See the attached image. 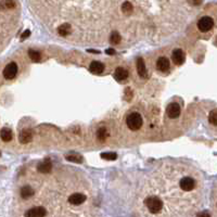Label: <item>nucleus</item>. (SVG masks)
I'll return each mask as SVG.
<instances>
[{
	"label": "nucleus",
	"instance_id": "1",
	"mask_svg": "<svg viewBox=\"0 0 217 217\" xmlns=\"http://www.w3.org/2000/svg\"><path fill=\"white\" fill-rule=\"evenodd\" d=\"M144 204H146L147 209H148L149 211H150L151 213H153V214L159 213V212L163 209V205H164L163 201H162L160 198L154 197V196L147 198L146 201H144Z\"/></svg>",
	"mask_w": 217,
	"mask_h": 217
},
{
	"label": "nucleus",
	"instance_id": "2",
	"mask_svg": "<svg viewBox=\"0 0 217 217\" xmlns=\"http://www.w3.org/2000/svg\"><path fill=\"white\" fill-rule=\"evenodd\" d=\"M126 123L130 130H138L142 126V117L138 112H133L127 116Z\"/></svg>",
	"mask_w": 217,
	"mask_h": 217
},
{
	"label": "nucleus",
	"instance_id": "3",
	"mask_svg": "<svg viewBox=\"0 0 217 217\" xmlns=\"http://www.w3.org/2000/svg\"><path fill=\"white\" fill-rule=\"evenodd\" d=\"M213 26H214V21L210 16H203L198 22V28L203 33L209 32L210 29H212Z\"/></svg>",
	"mask_w": 217,
	"mask_h": 217
},
{
	"label": "nucleus",
	"instance_id": "4",
	"mask_svg": "<svg viewBox=\"0 0 217 217\" xmlns=\"http://www.w3.org/2000/svg\"><path fill=\"white\" fill-rule=\"evenodd\" d=\"M17 74V65L14 62H11L4 67L3 70V77L6 79H13Z\"/></svg>",
	"mask_w": 217,
	"mask_h": 217
},
{
	"label": "nucleus",
	"instance_id": "5",
	"mask_svg": "<svg viewBox=\"0 0 217 217\" xmlns=\"http://www.w3.org/2000/svg\"><path fill=\"white\" fill-rule=\"evenodd\" d=\"M180 188L183 190V191H191V190L194 189L196 187V181H194L193 178L191 177H183L180 180Z\"/></svg>",
	"mask_w": 217,
	"mask_h": 217
},
{
	"label": "nucleus",
	"instance_id": "6",
	"mask_svg": "<svg viewBox=\"0 0 217 217\" xmlns=\"http://www.w3.org/2000/svg\"><path fill=\"white\" fill-rule=\"evenodd\" d=\"M166 113L168 117L177 118L180 115V106L178 103H170L166 108Z\"/></svg>",
	"mask_w": 217,
	"mask_h": 217
},
{
	"label": "nucleus",
	"instance_id": "7",
	"mask_svg": "<svg viewBox=\"0 0 217 217\" xmlns=\"http://www.w3.org/2000/svg\"><path fill=\"white\" fill-rule=\"evenodd\" d=\"M173 61L176 65H181L186 60V56H185V52L183 51L181 49H175L173 51Z\"/></svg>",
	"mask_w": 217,
	"mask_h": 217
},
{
	"label": "nucleus",
	"instance_id": "8",
	"mask_svg": "<svg viewBox=\"0 0 217 217\" xmlns=\"http://www.w3.org/2000/svg\"><path fill=\"white\" fill-rule=\"evenodd\" d=\"M47 215V212L43 207L41 206H35L33 209L28 210L27 212L25 213V216H30V217H40V216H46Z\"/></svg>",
	"mask_w": 217,
	"mask_h": 217
},
{
	"label": "nucleus",
	"instance_id": "9",
	"mask_svg": "<svg viewBox=\"0 0 217 217\" xmlns=\"http://www.w3.org/2000/svg\"><path fill=\"white\" fill-rule=\"evenodd\" d=\"M87 197L83 193H73L72 196H70L69 201L71 204L73 205H79L82 203H84L86 201Z\"/></svg>",
	"mask_w": 217,
	"mask_h": 217
},
{
	"label": "nucleus",
	"instance_id": "10",
	"mask_svg": "<svg viewBox=\"0 0 217 217\" xmlns=\"http://www.w3.org/2000/svg\"><path fill=\"white\" fill-rule=\"evenodd\" d=\"M51 168H52V164L49 159H46L45 161L39 163L38 166H37V170H38V172L41 173V174H48V173H50Z\"/></svg>",
	"mask_w": 217,
	"mask_h": 217
},
{
	"label": "nucleus",
	"instance_id": "11",
	"mask_svg": "<svg viewBox=\"0 0 217 217\" xmlns=\"http://www.w3.org/2000/svg\"><path fill=\"white\" fill-rule=\"evenodd\" d=\"M170 61L165 57H161V58L157 59L156 61V67L159 69V71L161 72H166L170 70Z\"/></svg>",
	"mask_w": 217,
	"mask_h": 217
},
{
	"label": "nucleus",
	"instance_id": "12",
	"mask_svg": "<svg viewBox=\"0 0 217 217\" xmlns=\"http://www.w3.org/2000/svg\"><path fill=\"white\" fill-rule=\"evenodd\" d=\"M137 72L140 77H142V78L148 77V71H147L146 64H144V61L142 58H139L137 60Z\"/></svg>",
	"mask_w": 217,
	"mask_h": 217
},
{
	"label": "nucleus",
	"instance_id": "13",
	"mask_svg": "<svg viewBox=\"0 0 217 217\" xmlns=\"http://www.w3.org/2000/svg\"><path fill=\"white\" fill-rule=\"evenodd\" d=\"M33 139V133L30 129H23L20 133V142L21 143H28Z\"/></svg>",
	"mask_w": 217,
	"mask_h": 217
},
{
	"label": "nucleus",
	"instance_id": "14",
	"mask_svg": "<svg viewBox=\"0 0 217 217\" xmlns=\"http://www.w3.org/2000/svg\"><path fill=\"white\" fill-rule=\"evenodd\" d=\"M114 78L117 82H123V80L127 79L128 78V71L123 69V67H117L115 70V73H114Z\"/></svg>",
	"mask_w": 217,
	"mask_h": 217
},
{
	"label": "nucleus",
	"instance_id": "15",
	"mask_svg": "<svg viewBox=\"0 0 217 217\" xmlns=\"http://www.w3.org/2000/svg\"><path fill=\"white\" fill-rule=\"evenodd\" d=\"M104 70V65L103 63L99 62V61H93L91 62L90 66H89V71L93 74H101Z\"/></svg>",
	"mask_w": 217,
	"mask_h": 217
},
{
	"label": "nucleus",
	"instance_id": "16",
	"mask_svg": "<svg viewBox=\"0 0 217 217\" xmlns=\"http://www.w3.org/2000/svg\"><path fill=\"white\" fill-rule=\"evenodd\" d=\"M34 193H35L34 189H33L30 186H24L21 189V197L24 200H27V199L32 198V197L34 196Z\"/></svg>",
	"mask_w": 217,
	"mask_h": 217
},
{
	"label": "nucleus",
	"instance_id": "17",
	"mask_svg": "<svg viewBox=\"0 0 217 217\" xmlns=\"http://www.w3.org/2000/svg\"><path fill=\"white\" fill-rule=\"evenodd\" d=\"M12 131H11V129L9 128H2L1 129V139L3 140L4 142H8L10 141V140H12Z\"/></svg>",
	"mask_w": 217,
	"mask_h": 217
},
{
	"label": "nucleus",
	"instance_id": "18",
	"mask_svg": "<svg viewBox=\"0 0 217 217\" xmlns=\"http://www.w3.org/2000/svg\"><path fill=\"white\" fill-rule=\"evenodd\" d=\"M58 32L61 36H67L70 34V32H71V26H70V24L64 23L58 28Z\"/></svg>",
	"mask_w": 217,
	"mask_h": 217
},
{
	"label": "nucleus",
	"instance_id": "19",
	"mask_svg": "<svg viewBox=\"0 0 217 217\" xmlns=\"http://www.w3.org/2000/svg\"><path fill=\"white\" fill-rule=\"evenodd\" d=\"M28 56H29L30 60L34 61V62H39L41 59L40 53H39L38 51H36V50H33V49L28 50Z\"/></svg>",
	"mask_w": 217,
	"mask_h": 217
},
{
	"label": "nucleus",
	"instance_id": "20",
	"mask_svg": "<svg viewBox=\"0 0 217 217\" xmlns=\"http://www.w3.org/2000/svg\"><path fill=\"white\" fill-rule=\"evenodd\" d=\"M133 4L128 1H125L124 3L122 4V11H123V13H125L126 15L130 14V13L133 12Z\"/></svg>",
	"mask_w": 217,
	"mask_h": 217
},
{
	"label": "nucleus",
	"instance_id": "21",
	"mask_svg": "<svg viewBox=\"0 0 217 217\" xmlns=\"http://www.w3.org/2000/svg\"><path fill=\"white\" fill-rule=\"evenodd\" d=\"M106 137H108V131H106V128H99L97 131V138L99 140H101V141H103V140L106 139Z\"/></svg>",
	"mask_w": 217,
	"mask_h": 217
},
{
	"label": "nucleus",
	"instance_id": "22",
	"mask_svg": "<svg viewBox=\"0 0 217 217\" xmlns=\"http://www.w3.org/2000/svg\"><path fill=\"white\" fill-rule=\"evenodd\" d=\"M120 41V34H118L117 32H113L111 35V37H110V43H112V45H118Z\"/></svg>",
	"mask_w": 217,
	"mask_h": 217
},
{
	"label": "nucleus",
	"instance_id": "23",
	"mask_svg": "<svg viewBox=\"0 0 217 217\" xmlns=\"http://www.w3.org/2000/svg\"><path fill=\"white\" fill-rule=\"evenodd\" d=\"M101 157L104 160H108V161H114V160L117 159V154L113 152H106V153H102Z\"/></svg>",
	"mask_w": 217,
	"mask_h": 217
},
{
	"label": "nucleus",
	"instance_id": "24",
	"mask_svg": "<svg viewBox=\"0 0 217 217\" xmlns=\"http://www.w3.org/2000/svg\"><path fill=\"white\" fill-rule=\"evenodd\" d=\"M209 122L212 125H217V110L211 111V113L209 115Z\"/></svg>",
	"mask_w": 217,
	"mask_h": 217
},
{
	"label": "nucleus",
	"instance_id": "25",
	"mask_svg": "<svg viewBox=\"0 0 217 217\" xmlns=\"http://www.w3.org/2000/svg\"><path fill=\"white\" fill-rule=\"evenodd\" d=\"M66 159L71 162H75V163H82L83 162V157L79 155H69Z\"/></svg>",
	"mask_w": 217,
	"mask_h": 217
},
{
	"label": "nucleus",
	"instance_id": "26",
	"mask_svg": "<svg viewBox=\"0 0 217 217\" xmlns=\"http://www.w3.org/2000/svg\"><path fill=\"white\" fill-rule=\"evenodd\" d=\"M2 6L8 9H12V8H14V6H15V1L14 0H4V1L2 2Z\"/></svg>",
	"mask_w": 217,
	"mask_h": 217
},
{
	"label": "nucleus",
	"instance_id": "27",
	"mask_svg": "<svg viewBox=\"0 0 217 217\" xmlns=\"http://www.w3.org/2000/svg\"><path fill=\"white\" fill-rule=\"evenodd\" d=\"M30 35V32L29 30H26V32H24L23 33V35H22V37H21V40H24L25 38H27L28 36Z\"/></svg>",
	"mask_w": 217,
	"mask_h": 217
},
{
	"label": "nucleus",
	"instance_id": "28",
	"mask_svg": "<svg viewBox=\"0 0 217 217\" xmlns=\"http://www.w3.org/2000/svg\"><path fill=\"white\" fill-rule=\"evenodd\" d=\"M190 2H191L192 4H196V6H198V4L201 3V0H191Z\"/></svg>",
	"mask_w": 217,
	"mask_h": 217
},
{
	"label": "nucleus",
	"instance_id": "29",
	"mask_svg": "<svg viewBox=\"0 0 217 217\" xmlns=\"http://www.w3.org/2000/svg\"><path fill=\"white\" fill-rule=\"evenodd\" d=\"M106 53H108V54H114V53H115V50H114V49H106Z\"/></svg>",
	"mask_w": 217,
	"mask_h": 217
},
{
	"label": "nucleus",
	"instance_id": "30",
	"mask_svg": "<svg viewBox=\"0 0 217 217\" xmlns=\"http://www.w3.org/2000/svg\"><path fill=\"white\" fill-rule=\"evenodd\" d=\"M199 216H210V215L206 213H203V214H199Z\"/></svg>",
	"mask_w": 217,
	"mask_h": 217
}]
</instances>
